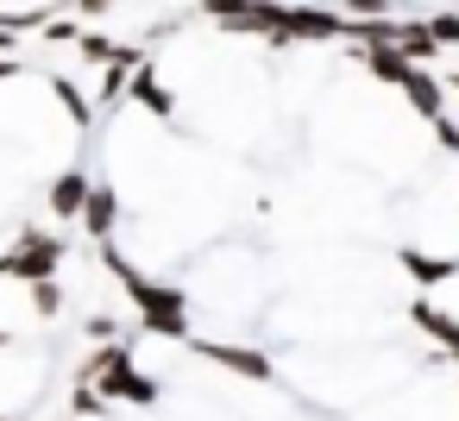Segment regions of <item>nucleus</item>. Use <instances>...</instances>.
<instances>
[{
  "label": "nucleus",
  "mask_w": 459,
  "mask_h": 421,
  "mask_svg": "<svg viewBox=\"0 0 459 421\" xmlns=\"http://www.w3.org/2000/svg\"><path fill=\"white\" fill-rule=\"evenodd\" d=\"M202 358H214V365H227V371H239V377L271 383V358H264V352H252V346H221V339H208V346H202Z\"/></svg>",
  "instance_id": "nucleus-4"
},
{
  "label": "nucleus",
  "mask_w": 459,
  "mask_h": 421,
  "mask_svg": "<svg viewBox=\"0 0 459 421\" xmlns=\"http://www.w3.org/2000/svg\"><path fill=\"white\" fill-rule=\"evenodd\" d=\"M26 289H32V308H39V314H57V308H64L57 277H39V283H26Z\"/></svg>",
  "instance_id": "nucleus-10"
},
{
  "label": "nucleus",
  "mask_w": 459,
  "mask_h": 421,
  "mask_svg": "<svg viewBox=\"0 0 459 421\" xmlns=\"http://www.w3.org/2000/svg\"><path fill=\"white\" fill-rule=\"evenodd\" d=\"M133 95H145V101H152V114H170V95H164L158 82H145V76H139V82H133Z\"/></svg>",
  "instance_id": "nucleus-11"
},
{
  "label": "nucleus",
  "mask_w": 459,
  "mask_h": 421,
  "mask_svg": "<svg viewBox=\"0 0 459 421\" xmlns=\"http://www.w3.org/2000/svg\"><path fill=\"white\" fill-rule=\"evenodd\" d=\"M446 89H453V95H459V76H446Z\"/></svg>",
  "instance_id": "nucleus-16"
},
{
  "label": "nucleus",
  "mask_w": 459,
  "mask_h": 421,
  "mask_svg": "<svg viewBox=\"0 0 459 421\" xmlns=\"http://www.w3.org/2000/svg\"><path fill=\"white\" fill-rule=\"evenodd\" d=\"M89 170H64L57 183H51V214L57 220H82V202H89Z\"/></svg>",
  "instance_id": "nucleus-6"
},
{
  "label": "nucleus",
  "mask_w": 459,
  "mask_h": 421,
  "mask_svg": "<svg viewBox=\"0 0 459 421\" xmlns=\"http://www.w3.org/2000/svg\"><path fill=\"white\" fill-rule=\"evenodd\" d=\"M76 7H82V13H101V7H114V0H76Z\"/></svg>",
  "instance_id": "nucleus-14"
},
{
  "label": "nucleus",
  "mask_w": 459,
  "mask_h": 421,
  "mask_svg": "<svg viewBox=\"0 0 459 421\" xmlns=\"http://www.w3.org/2000/svg\"><path fill=\"white\" fill-rule=\"evenodd\" d=\"M346 20L340 13H321V7H283L277 13V39H340Z\"/></svg>",
  "instance_id": "nucleus-3"
},
{
  "label": "nucleus",
  "mask_w": 459,
  "mask_h": 421,
  "mask_svg": "<svg viewBox=\"0 0 459 421\" xmlns=\"http://www.w3.org/2000/svg\"><path fill=\"white\" fill-rule=\"evenodd\" d=\"M57 264H64V239H57V233H26L7 258H0V277L39 283V277H57Z\"/></svg>",
  "instance_id": "nucleus-2"
},
{
  "label": "nucleus",
  "mask_w": 459,
  "mask_h": 421,
  "mask_svg": "<svg viewBox=\"0 0 459 421\" xmlns=\"http://www.w3.org/2000/svg\"><path fill=\"white\" fill-rule=\"evenodd\" d=\"M415 321H421V327H428V333H434V339H440V346L459 358V321H446L434 302H415Z\"/></svg>",
  "instance_id": "nucleus-9"
},
{
  "label": "nucleus",
  "mask_w": 459,
  "mask_h": 421,
  "mask_svg": "<svg viewBox=\"0 0 459 421\" xmlns=\"http://www.w3.org/2000/svg\"><path fill=\"white\" fill-rule=\"evenodd\" d=\"M70 408H76V415H101V396H95V390H76V402H70Z\"/></svg>",
  "instance_id": "nucleus-13"
},
{
  "label": "nucleus",
  "mask_w": 459,
  "mask_h": 421,
  "mask_svg": "<svg viewBox=\"0 0 459 421\" xmlns=\"http://www.w3.org/2000/svg\"><path fill=\"white\" fill-rule=\"evenodd\" d=\"M403 95H409V107H415V114H421L428 126H434V120H446V95H440V82H434V76H428L421 64L409 70V82H403Z\"/></svg>",
  "instance_id": "nucleus-5"
},
{
  "label": "nucleus",
  "mask_w": 459,
  "mask_h": 421,
  "mask_svg": "<svg viewBox=\"0 0 459 421\" xmlns=\"http://www.w3.org/2000/svg\"><path fill=\"white\" fill-rule=\"evenodd\" d=\"M403 271H409L415 283H446V277H459V258H421V252H403Z\"/></svg>",
  "instance_id": "nucleus-8"
},
{
  "label": "nucleus",
  "mask_w": 459,
  "mask_h": 421,
  "mask_svg": "<svg viewBox=\"0 0 459 421\" xmlns=\"http://www.w3.org/2000/svg\"><path fill=\"white\" fill-rule=\"evenodd\" d=\"M13 70H20V64H0V76H13Z\"/></svg>",
  "instance_id": "nucleus-15"
},
{
  "label": "nucleus",
  "mask_w": 459,
  "mask_h": 421,
  "mask_svg": "<svg viewBox=\"0 0 459 421\" xmlns=\"http://www.w3.org/2000/svg\"><path fill=\"white\" fill-rule=\"evenodd\" d=\"M114 220H120V202H114V189H108V183H95V189H89V202H82V227H89V239H101V245H108Z\"/></svg>",
  "instance_id": "nucleus-7"
},
{
  "label": "nucleus",
  "mask_w": 459,
  "mask_h": 421,
  "mask_svg": "<svg viewBox=\"0 0 459 421\" xmlns=\"http://www.w3.org/2000/svg\"><path fill=\"white\" fill-rule=\"evenodd\" d=\"M346 7H352L359 20H384V13H390V0H346Z\"/></svg>",
  "instance_id": "nucleus-12"
},
{
  "label": "nucleus",
  "mask_w": 459,
  "mask_h": 421,
  "mask_svg": "<svg viewBox=\"0 0 459 421\" xmlns=\"http://www.w3.org/2000/svg\"><path fill=\"white\" fill-rule=\"evenodd\" d=\"M108 264H114V277L126 283V296H133V308H139V327H152V333H164V339H189V302L177 296V289H158V283H145L133 264H120L114 252H108Z\"/></svg>",
  "instance_id": "nucleus-1"
}]
</instances>
